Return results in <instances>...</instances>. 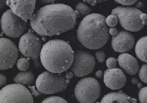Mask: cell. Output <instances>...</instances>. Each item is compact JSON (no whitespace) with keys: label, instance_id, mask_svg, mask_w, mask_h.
Returning <instances> with one entry per match:
<instances>
[{"label":"cell","instance_id":"obj_1","mask_svg":"<svg viewBox=\"0 0 147 103\" xmlns=\"http://www.w3.org/2000/svg\"><path fill=\"white\" fill-rule=\"evenodd\" d=\"M79 15L65 4H50L41 7L30 18L32 29L44 36L59 35L75 28Z\"/></svg>","mask_w":147,"mask_h":103},{"label":"cell","instance_id":"obj_2","mask_svg":"<svg viewBox=\"0 0 147 103\" xmlns=\"http://www.w3.org/2000/svg\"><path fill=\"white\" fill-rule=\"evenodd\" d=\"M106 19L102 14L93 13L82 20L78 26L77 37L83 46L96 50L106 45L109 36Z\"/></svg>","mask_w":147,"mask_h":103},{"label":"cell","instance_id":"obj_3","mask_svg":"<svg viewBox=\"0 0 147 103\" xmlns=\"http://www.w3.org/2000/svg\"><path fill=\"white\" fill-rule=\"evenodd\" d=\"M74 54L72 47L67 42L54 39L43 45L40 58L42 64L48 71L62 73L71 67Z\"/></svg>","mask_w":147,"mask_h":103},{"label":"cell","instance_id":"obj_4","mask_svg":"<svg viewBox=\"0 0 147 103\" xmlns=\"http://www.w3.org/2000/svg\"><path fill=\"white\" fill-rule=\"evenodd\" d=\"M70 81L65 74L45 71L37 77L36 85L40 92L46 94H55L64 91Z\"/></svg>","mask_w":147,"mask_h":103},{"label":"cell","instance_id":"obj_5","mask_svg":"<svg viewBox=\"0 0 147 103\" xmlns=\"http://www.w3.org/2000/svg\"><path fill=\"white\" fill-rule=\"evenodd\" d=\"M143 13L133 7H118L112 10V14L118 18L120 24L126 30L131 32L141 30L144 25L140 18Z\"/></svg>","mask_w":147,"mask_h":103},{"label":"cell","instance_id":"obj_6","mask_svg":"<svg viewBox=\"0 0 147 103\" xmlns=\"http://www.w3.org/2000/svg\"><path fill=\"white\" fill-rule=\"evenodd\" d=\"M100 94V84L93 77L82 78L75 87V96L80 103H94L99 98Z\"/></svg>","mask_w":147,"mask_h":103},{"label":"cell","instance_id":"obj_7","mask_svg":"<svg viewBox=\"0 0 147 103\" xmlns=\"http://www.w3.org/2000/svg\"><path fill=\"white\" fill-rule=\"evenodd\" d=\"M42 47L41 40L31 29L22 36L19 42L18 48L21 54L25 58L33 60L36 67L40 66L39 57Z\"/></svg>","mask_w":147,"mask_h":103},{"label":"cell","instance_id":"obj_8","mask_svg":"<svg viewBox=\"0 0 147 103\" xmlns=\"http://www.w3.org/2000/svg\"><path fill=\"white\" fill-rule=\"evenodd\" d=\"M1 25L2 31L6 35L12 38H18L22 36L26 31L28 22L9 9L2 15Z\"/></svg>","mask_w":147,"mask_h":103},{"label":"cell","instance_id":"obj_9","mask_svg":"<svg viewBox=\"0 0 147 103\" xmlns=\"http://www.w3.org/2000/svg\"><path fill=\"white\" fill-rule=\"evenodd\" d=\"M0 103H34L30 91L24 86L11 84L0 90Z\"/></svg>","mask_w":147,"mask_h":103},{"label":"cell","instance_id":"obj_10","mask_svg":"<svg viewBox=\"0 0 147 103\" xmlns=\"http://www.w3.org/2000/svg\"><path fill=\"white\" fill-rule=\"evenodd\" d=\"M95 64V58L92 54L84 51L78 50L74 54L70 70L75 76L82 77L90 74Z\"/></svg>","mask_w":147,"mask_h":103},{"label":"cell","instance_id":"obj_11","mask_svg":"<svg viewBox=\"0 0 147 103\" xmlns=\"http://www.w3.org/2000/svg\"><path fill=\"white\" fill-rule=\"evenodd\" d=\"M18 57L17 46L7 38H0V70L12 68Z\"/></svg>","mask_w":147,"mask_h":103},{"label":"cell","instance_id":"obj_12","mask_svg":"<svg viewBox=\"0 0 147 103\" xmlns=\"http://www.w3.org/2000/svg\"><path fill=\"white\" fill-rule=\"evenodd\" d=\"M36 0H6L13 13L25 21L30 18L35 7Z\"/></svg>","mask_w":147,"mask_h":103},{"label":"cell","instance_id":"obj_13","mask_svg":"<svg viewBox=\"0 0 147 103\" xmlns=\"http://www.w3.org/2000/svg\"><path fill=\"white\" fill-rule=\"evenodd\" d=\"M135 43V37L132 34L125 30H121L112 37L111 44L115 52L124 53L132 49Z\"/></svg>","mask_w":147,"mask_h":103},{"label":"cell","instance_id":"obj_14","mask_svg":"<svg viewBox=\"0 0 147 103\" xmlns=\"http://www.w3.org/2000/svg\"><path fill=\"white\" fill-rule=\"evenodd\" d=\"M127 78L124 72L120 69H108L104 75V82L109 88L112 90L121 89L125 86Z\"/></svg>","mask_w":147,"mask_h":103},{"label":"cell","instance_id":"obj_15","mask_svg":"<svg viewBox=\"0 0 147 103\" xmlns=\"http://www.w3.org/2000/svg\"><path fill=\"white\" fill-rule=\"evenodd\" d=\"M118 62L121 69L130 75H135L138 72L139 64L136 59L128 53H122L118 57Z\"/></svg>","mask_w":147,"mask_h":103},{"label":"cell","instance_id":"obj_16","mask_svg":"<svg viewBox=\"0 0 147 103\" xmlns=\"http://www.w3.org/2000/svg\"><path fill=\"white\" fill-rule=\"evenodd\" d=\"M128 97L122 91L109 93L103 97L100 103H131L128 99Z\"/></svg>","mask_w":147,"mask_h":103},{"label":"cell","instance_id":"obj_17","mask_svg":"<svg viewBox=\"0 0 147 103\" xmlns=\"http://www.w3.org/2000/svg\"><path fill=\"white\" fill-rule=\"evenodd\" d=\"M13 81L16 84L29 87L34 83L35 79L33 72L25 71L18 73L13 78Z\"/></svg>","mask_w":147,"mask_h":103},{"label":"cell","instance_id":"obj_18","mask_svg":"<svg viewBox=\"0 0 147 103\" xmlns=\"http://www.w3.org/2000/svg\"><path fill=\"white\" fill-rule=\"evenodd\" d=\"M137 57L143 62L147 63V36L139 39L135 47Z\"/></svg>","mask_w":147,"mask_h":103},{"label":"cell","instance_id":"obj_19","mask_svg":"<svg viewBox=\"0 0 147 103\" xmlns=\"http://www.w3.org/2000/svg\"><path fill=\"white\" fill-rule=\"evenodd\" d=\"M75 11L81 17H86L91 14L92 12V9L89 6L82 2H79L76 5Z\"/></svg>","mask_w":147,"mask_h":103},{"label":"cell","instance_id":"obj_20","mask_svg":"<svg viewBox=\"0 0 147 103\" xmlns=\"http://www.w3.org/2000/svg\"><path fill=\"white\" fill-rule=\"evenodd\" d=\"M30 66L29 60L26 58H20L17 62V67L21 71H25L28 70Z\"/></svg>","mask_w":147,"mask_h":103},{"label":"cell","instance_id":"obj_21","mask_svg":"<svg viewBox=\"0 0 147 103\" xmlns=\"http://www.w3.org/2000/svg\"><path fill=\"white\" fill-rule=\"evenodd\" d=\"M41 103H68L65 99L58 96H51L42 101Z\"/></svg>","mask_w":147,"mask_h":103},{"label":"cell","instance_id":"obj_22","mask_svg":"<svg viewBox=\"0 0 147 103\" xmlns=\"http://www.w3.org/2000/svg\"><path fill=\"white\" fill-rule=\"evenodd\" d=\"M118 18L114 14L109 15L106 18V22L107 25L111 28L115 27L118 24Z\"/></svg>","mask_w":147,"mask_h":103},{"label":"cell","instance_id":"obj_23","mask_svg":"<svg viewBox=\"0 0 147 103\" xmlns=\"http://www.w3.org/2000/svg\"><path fill=\"white\" fill-rule=\"evenodd\" d=\"M138 75L142 81L147 84V64H143L139 70Z\"/></svg>","mask_w":147,"mask_h":103},{"label":"cell","instance_id":"obj_24","mask_svg":"<svg viewBox=\"0 0 147 103\" xmlns=\"http://www.w3.org/2000/svg\"><path fill=\"white\" fill-rule=\"evenodd\" d=\"M138 99L140 103H147V86L143 87L139 91Z\"/></svg>","mask_w":147,"mask_h":103},{"label":"cell","instance_id":"obj_25","mask_svg":"<svg viewBox=\"0 0 147 103\" xmlns=\"http://www.w3.org/2000/svg\"><path fill=\"white\" fill-rule=\"evenodd\" d=\"M95 56L98 61L100 63H103L105 61L106 58V54L104 51L103 50H99L97 51L95 54Z\"/></svg>","mask_w":147,"mask_h":103},{"label":"cell","instance_id":"obj_26","mask_svg":"<svg viewBox=\"0 0 147 103\" xmlns=\"http://www.w3.org/2000/svg\"><path fill=\"white\" fill-rule=\"evenodd\" d=\"M107 67L109 69H113L115 68L117 64L116 59L113 57L109 58L106 61Z\"/></svg>","mask_w":147,"mask_h":103},{"label":"cell","instance_id":"obj_27","mask_svg":"<svg viewBox=\"0 0 147 103\" xmlns=\"http://www.w3.org/2000/svg\"><path fill=\"white\" fill-rule=\"evenodd\" d=\"M115 2L123 5L130 6L134 5L138 0H114Z\"/></svg>","mask_w":147,"mask_h":103},{"label":"cell","instance_id":"obj_28","mask_svg":"<svg viewBox=\"0 0 147 103\" xmlns=\"http://www.w3.org/2000/svg\"><path fill=\"white\" fill-rule=\"evenodd\" d=\"M85 3H87L93 6H96L98 3H102L108 0H82Z\"/></svg>","mask_w":147,"mask_h":103},{"label":"cell","instance_id":"obj_29","mask_svg":"<svg viewBox=\"0 0 147 103\" xmlns=\"http://www.w3.org/2000/svg\"><path fill=\"white\" fill-rule=\"evenodd\" d=\"M28 88L30 90V91H31V94L34 96L35 97H37V96L40 95L41 94L40 93V92L36 90L35 87L34 86H29Z\"/></svg>","mask_w":147,"mask_h":103},{"label":"cell","instance_id":"obj_30","mask_svg":"<svg viewBox=\"0 0 147 103\" xmlns=\"http://www.w3.org/2000/svg\"><path fill=\"white\" fill-rule=\"evenodd\" d=\"M7 82V77L5 75L0 74V87H2Z\"/></svg>","mask_w":147,"mask_h":103},{"label":"cell","instance_id":"obj_31","mask_svg":"<svg viewBox=\"0 0 147 103\" xmlns=\"http://www.w3.org/2000/svg\"><path fill=\"white\" fill-rule=\"evenodd\" d=\"M109 32L111 35L114 36L118 34V30L116 28H109Z\"/></svg>","mask_w":147,"mask_h":103},{"label":"cell","instance_id":"obj_32","mask_svg":"<svg viewBox=\"0 0 147 103\" xmlns=\"http://www.w3.org/2000/svg\"><path fill=\"white\" fill-rule=\"evenodd\" d=\"M140 18L143 24L145 25L146 23V20L147 19V15L146 14L142 13L140 16Z\"/></svg>","mask_w":147,"mask_h":103},{"label":"cell","instance_id":"obj_33","mask_svg":"<svg viewBox=\"0 0 147 103\" xmlns=\"http://www.w3.org/2000/svg\"><path fill=\"white\" fill-rule=\"evenodd\" d=\"M96 77L98 78H102L104 74L103 72L101 70H98V71H97L96 72Z\"/></svg>","mask_w":147,"mask_h":103},{"label":"cell","instance_id":"obj_34","mask_svg":"<svg viewBox=\"0 0 147 103\" xmlns=\"http://www.w3.org/2000/svg\"><path fill=\"white\" fill-rule=\"evenodd\" d=\"M74 76V74L73 72L71 71H68L65 74V77L67 79H70L73 78Z\"/></svg>","mask_w":147,"mask_h":103},{"label":"cell","instance_id":"obj_35","mask_svg":"<svg viewBox=\"0 0 147 103\" xmlns=\"http://www.w3.org/2000/svg\"><path fill=\"white\" fill-rule=\"evenodd\" d=\"M40 2L44 4H48L50 3H53L56 0H38Z\"/></svg>","mask_w":147,"mask_h":103},{"label":"cell","instance_id":"obj_36","mask_svg":"<svg viewBox=\"0 0 147 103\" xmlns=\"http://www.w3.org/2000/svg\"><path fill=\"white\" fill-rule=\"evenodd\" d=\"M6 5V0H0V10L4 8Z\"/></svg>","mask_w":147,"mask_h":103},{"label":"cell","instance_id":"obj_37","mask_svg":"<svg viewBox=\"0 0 147 103\" xmlns=\"http://www.w3.org/2000/svg\"><path fill=\"white\" fill-rule=\"evenodd\" d=\"M128 99L130 101L131 103H137V100L136 99L130 97H128Z\"/></svg>","mask_w":147,"mask_h":103},{"label":"cell","instance_id":"obj_38","mask_svg":"<svg viewBox=\"0 0 147 103\" xmlns=\"http://www.w3.org/2000/svg\"><path fill=\"white\" fill-rule=\"evenodd\" d=\"M138 80L136 78H132L131 79V83L134 85H136L138 83Z\"/></svg>","mask_w":147,"mask_h":103},{"label":"cell","instance_id":"obj_39","mask_svg":"<svg viewBox=\"0 0 147 103\" xmlns=\"http://www.w3.org/2000/svg\"><path fill=\"white\" fill-rule=\"evenodd\" d=\"M143 85L141 83H138L137 84V86L139 88H141L142 87Z\"/></svg>","mask_w":147,"mask_h":103},{"label":"cell","instance_id":"obj_40","mask_svg":"<svg viewBox=\"0 0 147 103\" xmlns=\"http://www.w3.org/2000/svg\"><path fill=\"white\" fill-rule=\"evenodd\" d=\"M145 24H146V25H147V21H146V23H145Z\"/></svg>","mask_w":147,"mask_h":103},{"label":"cell","instance_id":"obj_41","mask_svg":"<svg viewBox=\"0 0 147 103\" xmlns=\"http://www.w3.org/2000/svg\"><path fill=\"white\" fill-rule=\"evenodd\" d=\"M146 1H147V0H146Z\"/></svg>","mask_w":147,"mask_h":103}]
</instances>
